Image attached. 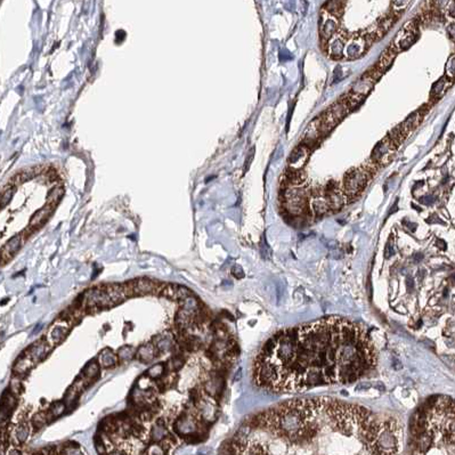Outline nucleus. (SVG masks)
<instances>
[{"label": "nucleus", "instance_id": "obj_21", "mask_svg": "<svg viewBox=\"0 0 455 455\" xmlns=\"http://www.w3.org/2000/svg\"><path fill=\"white\" fill-rule=\"evenodd\" d=\"M136 284H133V289H134V293H142V294H146V293H152L155 291V284L154 282H152L150 280L146 279H142L135 282Z\"/></svg>", "mask_w": 455, "mask_h": 455}, {"label": "nucleus", "instance_id": "obj_20", "mask_svg": "<svg viewBox=\"0 0 455 455\" xmlns=\"http://www.w3.org/2000/svg\"><path fill=\"white\" fill-rule=\"evenodd\" d=\"M54 208H55L54 203H49L46 205L45 208L41 209L40 211H38L32 218L30 227H40L41 225H44L46 220L49 218L50 214H52Z\"/></svg>", "mask_w": 455, "mask_h": 455}, {"label": "nucleus", "instance_id": "obj_27", "mask_svg": "<svg viewBox=\"0 0 455 455\" xmlns=\"http://www.w3.org/2000/svg\"><path fill=\"white\" fill-rule=\"evenodd\" d=\"M146 374H147V377H150V378H154V379L161 378L164 374V366L162 364L152 366V368L147 371Z\"/></svg>", "mask_w": 455, "mask_h": 455}, {"label": "nucleus", "instance_id": "obj_18", "mask_svg": "<svg viewBox=\"0 0 455 455\" xmlns=\"http://www.w3.org/2000/svg\"><path fill=\"white\" fill-rule=\"evenodd\" d=\"M396 53H397L396 52V49L393 47V46H391V47H389L385 53L381 55L380 60L378 61L377 65H374V67H376L379 72H381L383 74V72H385V71L391 65V63L394 62Z\"/></svg>", "mask_w": 455, "mask_h": 455}, {"label": "nucleus", "instance_id": "obj_30", "mask_svg": "<svg viewBox=\"0 0 455 455\" xmlns=\"http://www.w3.org/2000/svg\"><path fill=\"white\" fill-rule=\"evenodd\" d=\"M447 75H449L450 78L455 77V56L450 58L447 64Z\"/></svg>", "mask_w": 455, "mask_h": 455}, {"label": "nucleus", "instance_id": "obj_19", "mask_svg": "<svg viewBox=\"0 0 455 455\" xmlns=\"http://www.w3.org/2000/svg\"><path fill=\"white\" fill-rule=\"evenodd\" d=\"M422 117H423V113L420 109V111H416L413 113V115H411L407 118L406 121L404 122L403 125H401V128L406 136L410 133H412L416 127H419L421 121H422Z\"/></svg>", "mask_w": 455, "mask_h": 455}, {"label": "nucleus", "instance_id": "obj_23", "mask_svg": "<svg viewBox=\"0 0 455 455\" xmlns=\"http://www.w3.org/2000/svg\"><path fill=\"white\" fill-rule=\"evenodd\" d=\"M69 332V327H63V325H55L52 330L49 331L48 338L54 344H57L65 338V335Z\"/></svg>", "mask_w": 455, "mask_h": 455}, {"label": "nucleus", "instance_id": "obj_28", "mask_svg": "<svg viewBox=\"0 0 455 455\" xmlns=\"http://www.w3.org/2000/svg\"><path fill=\"white\" fill-rule=\"evenodd\" d=\"M394 22H395V20H393V19L385 20V22H383L382 24H380V27L377 29V36L380 38L383 35H386V33L389 31V29L391 28V25H393Z\"/></svg>", "mask_w": 455, "mask_h": 455}, {"label": "nucleus", "instance_id": "obj_11", "mask_svg": "<svg viewBox=\"0 0 455 455\" xmlns=\"http://www.w3.org/2000/svg\"><path fill=\"white\" fill-rule=\"evenodd\" d=\"M368 49V45H366V40L362 37H355L351 40H347L346 48H345V55L348 58H357L361 55L365 53V50Z\"/></svg>", "mask_w": 455, "mask_h": 455}, {"label": "nucleus", "instance_id": "obj_36", "mask_svg": "<svg viewBox=\"0 0 455 455\" xmlns=\"http://www.w3.org/2000/svg\"><path fill=\"white\" fill-rule=\"evenodd\" d=\"M376 387H377V388H379V389H380V390H381V391H385V390H386V388H385V386H383V385H382V383H381V382H377V383H376Z\"/></svg>", "mask_w": 455, "mask_h": 455}, {"label": "nucleus", "instance_id": "obj_10", "mask_svg": "<svg viewBox=\"0 0 455 455\" xmlns=\"http://www.w3.org/2000/svg\"><path fill=\"white\" fill-rule=\"evenodd\" d=\"M309 157V147L301 144L294 150L289 158V170L301 171Z\"/></svg>", "mask_w": 455, "mask_h": 455}, {"label": "nucleus", "instance_id": "obj_12", "mask_svg": "<svg viewBox=\"0 0 455 455\" xmlns=\"http://www.w3.org/2000/svg\"><path fill=\"white\" fill-rule=\"evenodd\" d=\"M323 134V129H322V122H321V118H316L314 121H311L308 127L305 130V134H303V141L302 144L308 146L314 144V143L321 137V135Z\"/></svg>", "mask_w": 455, "mask_h": 455}, {"label": "nucleus", "instance_id": "obj_13", "mask_svg": "<svg viewBox=\"0 0 455 455\" xmlns=\"http://www.w3.org/2000/svg\"><path fill=\"white\" fill-rule=\"evenodd\" d=\"M338 19L336 16L328 13L326 15H323L321 20V36L324 40H330L333 37L336 30H338Z\"/></svg>", "mask_w": 455, "mask_h": 455}, {"label": "nucleus", "instance_id": "obj_24", "mask_svg": "<svg viewBox=\"0 0 455 455\" xmlns=\"http://www.w3.org/2000/svg\"><path fill=\"white\" fill-rule=\"evenodd\" d=\"M311 206H313L314 212L317 214V216H322V214L330 210V206H328L325 197H316V199H314L313 203H311Z\"/></svg>", "mask_w": 455, "mask_h": 455}, {"label": "nucleus", "instance_id": "obj_6", "mask_svg": "<svg viewBox=\"0 0 455 455\" xmlns=\"http://www.w3.org/2000/svg\"><path fill=\"white\" fill-rule=\"evenodd\" d=\"M369 180V172L364 169H354L345 177V191L348 195L355 196L363 191Z\"/></svg>", "mask_w": 455, "mask_h": 455}, {"label": "nucleus", "instance_id": "obj_22", "mask_svg": "<svg viewBox=\"0 0 455 455\" xmlns=\"http://www.w3.org/2000/svg\"><path fill=\"white\" fill-rule=\"evenodd\" d=\"M20 244H21L20 237H15L13 238L11 241H8L6 243V246L3 248V261H5L6 257L10 259L12 256H14L15 252L20 249Z\"/></svg>", "mask_w": 455, "mask_h": 455}, {"label": "nucleus", "instance_id": "obj_29", "mask_svg": "<svg viewBox=\"0 0 455 455\" xmlns=\"http://www.w3.org/2000/svg\"><path fill=\"white\" fill-rule=\"evenodd\" d=\"M445 79H440L439 81H437L435 85L432 87V91H431V96L432 97H438L443 94V89H444V85H445Z\"/></svg>", "mask_w": 455, "mask_h": 455}, {"label": "nucleus", "instance_id": "obj_25", "mask_svg": "<svg viewBox=\"0 0 455 455\" xmlns=\"http://www.w3.org/2000/svg\"><path fill=\"white\" fill-rule=\"evenodd\" d=\"M155 355V346H152V345H146V346H143L138 352L136 353V356L140 358V360L144 361V362H149Z\"/></svg>", "mask_w": 455, "mask_h": 455}, {"label": "nucleus", "instance_id": "obj_4", "mask_svg": "<svg viewBox=\"0 0 455 455\" xmlns=\"http://www.w3.org/2000/svg\"><path fill=\"white\" fill-rule=\"evenodd\" d=\"M351 109L352 108L348 106V104L345 99L340 100L339 103H336L331 108H328L321 117L323 133H327L330 132L332 128H334L335 126L338 125L349 112H351Z\"/></svg>", "mask_w": 455, "mask_h": 455}, {"label": "nucleus", "instance_id": "obj_14", "mask_svg": "<svg viewBox=\"0 0 455 455\" xmlns=\"http://www.w3.org/2000/svg\"><path fill=\"white\" fill-rule=\"evenodd\" d=\"M374 83H376V80H373L370 75L365 74L363 78H361L355 85L353 86L351 94L355 95L358 98L364 99L365 96H368L370 94V91L373 89Z\"/></svg>", "mask_w": 455, "mask_h": 455}, {"label": "nucleus", "instance_id": "obj_1", "mask_svg": "<svg viewBox=\"0 0 455 455\" xmlns=\"http://www.w3.org/2000/svg\"><path fill=\"white\" fill-rule=\"evenodd\" d=\"M377 364V354L363 326L327 318L274 334L256 358L257 386L276 393L349 383Z\"/></svg>", "mask_w": 455, "mask_h": 455}, {"label": "nucleus", "instance_id": "obj_31", "mask_svg": "<svg viewBox=\"0 0 455 455\" xmlns=\"http://www.w3.org/2000/svg\"><path fill=\"white\" fill-rule=\"evenodd\" d=\"M395 255V248L393 244H391V241L387 243V246L385 248V257L387 259H389L390 257H393Z\"/></svg>", "mask_w": 455, "mask_h": 455}, {"label": "nucleus", "instance_id": "obj_26", "mask_svg": "<svg viewBox=\"0 0 455 455\" xmlns=\"http://www.w3.org/2000/svg\"><path fill=\"white\" fill-rule=\"evenodd\" d=\"M99 362L104 366H111V365H115L117 363V357L111 351H108V349H106V351H104L102 354H100Z\"/></svg>", "mask_w": 455, "mask_h": 455}, {"label": "nucleus", "instance_id": "obj_5", "mask_svg": "<svg viewBox=\"0 0 455 455\" xmlns=\"http://www.w3.org/2000/svg\"><path fill=\"white\" fill-rule=\"evenodd\" d=\"M284 208L291 216H301L306 211L307 200L303 191L289 188L284 193Z\"/></svg>", "mask_w": 455, "mask_h": 455}, {"label": "nucleus", "instance_id": "obj_15", "mask_svg": "<svg viewBox=\"0 0 455 455\" xmlns=\"http://www.w3.org/2000/svg\"><path fill=\"white\" fill-rule=\"evenodd\" d=\"M347 39L340 33L335 35L328 40V53L333 58H341L345 55V48H346Z\"/></svg>", "mask_w": 455, "mask_h": 455}, {"label": "nucleus", "instance_id": "obj_16", "mask_svg": "<svg viewBox=\"0 0 455 455\" xmlns=\"http://www.w3.org/2000/svg\"><path fill=\"white\" fill-rule=\"evenodd\" d=\"M325 199L331 210H340L345 203V197L343 193L340 192V189L334 184L328 185Z\"/></svg>", "mask_w": 455, "mask_h": 455}, {"label": "nucleus", "instance_id": "obj_32", "mask_svg": "<svg viewBox=\"0 0 455 455\" xmlns=\"http://www.w3.org/2000/svg\"><path fill=\"white\" fill-rule=\"evenodd\" d=\"M232 274H233V275L235 277H238V279H242V277L244 276V273H243V269L240 267V266H234L233 268H232Z\"/></svg>", "mask_w": 455, "mask_h": 455}, {"label": "nucleus", "instance_id": "obj_7", "mask_svg": "<svg viewBox=\"0 0 455 455\" xmlns=\"http://www.w3.org/2000/svg\"><path fill=\"white\" fill-rule=\"evenodd\" d=\"M396 147H397V145L389 137H386L385 140L378 143V145L374 147L372 152L373 162L380 164V166L388 164L394 159Z\"/></svg>", "mask_w": 455, "mask_h": 455}, {"label": "nucleus", "instance_id": "obj_9", "mask_svg": "<svg viewBox=\"0 0 455 455\" xmlns=\"http://www.w3.org/2000/svg\"><path fill=\"white\" fill-rule=\"evenodd\" d=\"M28 455H85L77 443H66L63 445L50 446L43 449L31 452Z\"/></svg>", "mask_w": 455, "mask_h": 455}, {"label": "nucleus", "instance_id": "obj_8", "mask_svg": "<svg viewBox=\"0 0 455 455\" xmlns=\"http://www.w3.org/2000/svg\"><path fill=\"white\" fill-rule=\"evenodd\" d=\"M416 38H418V32H416L415 25L414 23L410 22L397 33L391 46L396 49V52H398V50H406L415 43Z\"/></svg>", "mask_w": 455, "mask_h": 455}, {"label": "nucleus", "instance_id": "obj_17", "mask_svg": "<svg viewBox=\"0 0 455 455\" xmlns=\"http://www.w3.org/2000/svg\"><path fill=\"white\" fill-rule=\"evenodd\" d=\"M162 293L163 296L170 299H182V300H185L189 296V291L186 288L175 284H168L163 286Z\"/></svg>", "mask_w": 455, "mask_h": 455}, {"label": "nucleus", "instance_id": "obj_33", "mask_svg": "<svg viewBox=\"0 0 455 455\" xmlns=\"http://www.w3.org/2000/svg\"><path fill=\"white\" fill-rule=\"evenodd\" d=\"M393 368H394L395 370H397V371H398V370H401V369L403 368V365H402V363H401V361H399L397 357H394V358H393Z\"/></svg>", "mask_w": 455, "mask_h": 455}, {"label": "nucleus", "instance_id": "obj_3", "mask_svg": "<svg viewBox=\"0 0 455 455\" xmlns=\"http://www.w3.org/2000/svg\"><path fill=\"white\" fill-rule=\"evenodd\" d=\"M431 418L428 419V427L432 431L431 443L425 448H415L413 455H455V431L446 428L440 419Z\"/></svg>", "mask_w": 455, "mask_h": 455}, {"label": "nucleus", "instance_id": "obj_34", "mask_svg": "<svg viewBox=\"0 0 455 455\" xmlns=\"http://www.w3.org/2000/svg\"><path fill=\"white\" fill-rule=\"evenodd\" d=\"M371 388L370 383H362V385H358L355 387L356 391H363V390H368Z\"/></svg>", "mask_w": 455, "mask_h": 455}, {"label": "nucleus", "instance_id": "obj_35", "mask_svg": "<svg viewBox=\"0 0 455 455\" xmlns=\"http://www.w3.org/2000/svg\"><path fill=\"white\" fill-rule=\"evenodd\" d=\"M437 244H438V247H440V249H443V250L446 249V243L444 241H441V240H439V241L437 242Z\"/></svg>", "mask_w": 455, "mask_h": 455}, {"label": "nucleus", "instance_id": "obj_2", "mask_svg": "<svg viewBox=\"0 0 455 455\" xmlns=\"http://www.w3.org/2000/svg\"><path fill=\"white\" fill-rule=\"evenodd\" d=\"M385 420L364 407L331 398H311L308 416L297 432L283 435L248 424L220 455H398L399 443Z\"/></svg>", "mask_w": 455, "mask_h": 455}]
</instances>
